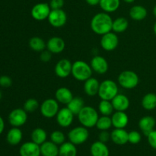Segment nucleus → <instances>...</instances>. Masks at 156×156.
I'll return each mask as SVG.
<instances>
[{
    "instance_id": "obj_1",
    "label": "nucleus",
    "mask_w": 156,
    "mask_h": 156,
    "mask_svg": "<svg viewBox=\"0 0 156 156\" xmlns=\"http://www.w3.org/2000/svg\"><path fill=\"white\" fill-rule=\"evenodd\" d=\"M113 19L107 12H99L93 16L91 21V28L94 33L104 35L112 31Z\"/></svg>"
},
{
    "instance_id": "obj_2",
    "label": "nucleus",
    "mask_w": 156,
    "mask_h": 156,
    "mask_svg": "<svg viewBox=\"0 0 156 156\" xmlns=\"http://www.w3.org/2000/svg\"><path fill=\"white\" fill-rule=\"evenodd\" d=\"M81 125L86 128H93L96 126L99 118L97 110L91 106H85L78 114Z\"/></svg>"
},
{
    "instance_id": "obj_3",
    "label": "nucleus",
    "mask_w": 156,
    "mask_h": 156,
    "mask_svg": "<svg viewBox=\"0 0 156 156\" xmlns=\"http://www.w3.org/2000/svg\"><path fill=\"white\" fill-rule=\"evenodd\" d=\"M92 69L89 64L82 60H77L73 63L72 75L79 82H85L92 76Z\"/></svg>"
},
{
    "instance_id": "obj_4",
    "label": "nucleus",
    "mask_w": 156,
    "mask_h": 156,
    "mask_svg": "<svg viewBox=\"0 0 156 156\" xmlns=\"http://www.w3.org/2000/svg\"><path fill=\"white\" fill-rule=\"evenodd\" d=\"M117 94H119V88L114 81L106 79L100 83L98 94L101 100L111 101Z\"/></svg>"
},
{
    "instance_id": "obj_5",
    "label": "nucleus",
    "mask_w": 156,
    "mask_h": 156,
    "mask_svg": "<svg viewBox=\"0 0 156 156\" xmlns=\"http://www.w3.org/2000/svg\"><path fill=\"white\" fill-rule=\"evenodd\" d=\"M118 83L125 89H133L140 82V78L136 73L132 70L121 72L118 76Z\"/></svg>"
},
{
    "instance_id": "obj_6",
    "label": "nucleus",
    "mask_w": 156,
    "mask_h": 156,
    "mask_svg": "<svg viewBox=\"0 0 156 156\" xmlns=\"http://www.w3.org/2000/svg\"><path fill=\"white\" fill-rule=\"evenodd\" d=\"M89 137L88 128L83 126L73 128L68 133L69 141L76 146L82 145L88 140Z\"/></svg>"
},
{
    "instance_id": "obj_7",
    "label": "nucleus",
    "mask_w": 156,
    "mask_h": 156,
    "mask_svg": "<svg viewBox=\"0 0 156 156\" xmlns=\"http://www.w3.org/2000/svg\"><path fill=\"white\" fill-rule=\"evenodd\" d=\"M59 102L54 98L46 99L40 106L41 114L46 118H53L56 117L59 111Z\"/></svg>"
},
{
    "instance_id": "obj_8",
    "label": "nucleus",
    "mask_w": 156,
    "mask_h": 156,
    "mask_svg": "<svg viewBox=\"0 0 156 156\" xmlns=\"http://www.w3.org/2000/svg\"><path fill=\"white\" fill-rule=\"evenodd\" d=\"M51 9L48 3L40 2L32 7L30 11L31 17L36 21H44L48 18Z\"/></svg>"
},
{
    "instance_id": "obj_9",
    "label": "nucleus",
    "mask_w": 156,
    "mask_h": 156,
    "mask_svg": "<svg viewBox=\"0 0 156 156\" xmlns=\"http://www.w3.org/2000/svg\"><path fill=\"white\" fill-rule=\"evenodd\" d=\"M27 120V113L24 108H15L9 115V122L14 127H20L26 123Z\"/></svg>"
},
{
    "instance_id": "obj_10",
    "label": "nucleus",
    "mask_w": 156,
    "mask_h": 156,
    "mask_svg": "<svg viewBox=\"0 0 156 156\" xmlns=\"http://www.w3.org/2000/svg\"><path fill=\"white\" fill-rule=\"evenodd\" d=\"M48 21L53 27H62L66 24L67 15L65 11L61 9H51L48 17Z\"/></svg>"
},
{
    "instance_id": "obj_11",
    "label": "nucleus",
    "mask_w": 156,
    "mask_h": 156,
    "mask_svg": "<svg viewBox=\"0 0 156 156\" xmlns=\"http://www.w3.org/2000/svg\"><path fill=\"white\" fill-rule=\"evenodd\" d=\"M101 47L106 51H113L119 44V38L116 33L111 31L102 35L100 41Z\"/></svg>"
},
{
    "instance_id": "obj_12",
    "label": "nucleus",
    "mask_w": 156,
    "mask_h": 156,
    "mask_svg": "<svg viewBox=\"0 0 156 156\" xmlns=\"http://www.w3.org/2000/svg\"><path fill=\"white\" fill-rule=\"evenodd\" d=\"M74 114L68 108H62L59 109L56 116V122L61 127L66 128L71 126L74 120Z\"/></svg>"
},
{
    "instance_id": "obj_13",
    "label": "nucleus",
    "mask_w": 156,
    "mask_h": 156,
    "mask_svg": "<svg viewBox=\"0 0 156 156\" xmlns=\"http://www.w3.org/2000/svg\"><path fill=\"white\" fill-rule=\"evenodd\" d=\"M73 63L68 59H62L58 61L54 68L56 76L61 79H65L72 74Z\"/></svg>"
},
{
    "instance_id": "obj_14",
    "label": "nucleus",
    "mask_w": 156,
    "mask_h": 156,
    "mask_svg": "<svg viewBox=\"0 0 156 156\" xmlns=\"http://www.w3.org/2000/svg\"><path fill=\"white\" fill-rule=\"evenodd\" d=\"M90 66L93 71L100 75L105 74L109 69V65L107 59L103 56L98 55L94 56L91 59Z\"/></svg>"
},
{
    "instance_id": "obj_15",
    "label": "nucleus",
    "mask_w": 156,
    "mask_h": 156,
    "mask_svg": "<svg viewBox=\"0 0 156 156\" xmlns=\"http://www.w3.org/2000/svg\"><path fill=\"white\" fill-rule=\"evenodd\" d=\"M21 156H41V146L33 141L23 143L19 149Z\"/></svg>"
},
{
    "instance_id": "obj_16",
    "label": "nucleus",
    "mask_w": 156,
    "mask_h": 156,
    "mask_svg": "<svg viewBox=\"0 0 156 156\" xmlns=\"http://www.w3.org/2000/svg\"><path fill=\"white\" fill-rule=\"evenodd\" d=\"M65 47V41L59 37H50L47 42V49L53 54H58V53H62Z\"/></svg>"
},
{
    "instance_id": "obj_17",
    "label": "nucleus",
    "mask_w": 156,
    "mask_h": 156,
    "mask_svg": "<svg viewBox=\"0 0 156 156\" xmlns=\"http://www.w3.org/2000/svg\"><path fill=\"white\" fill-rule=\"evenodd\" d=\"M111 140L118 146H123L128 143V132L125 129L115 128L111 133Z\"/></svg>"
},
{
    "instance_id": "obj_18",
    "label": "nucleus",
    "mask_w": 156,
    "mask_h": 156,
    "mask_svg": "<svg viewBox=\"0 0 156 156\" xmlns=\"http://www.w3.org/2000/svg\"><path fill=\"white\" fill-rule=\"evenodd\" d=\"M155 119L152 116H145L143 117L139 121V127L145 136H147L152 130L155 126Z\"/></svg>"
},
{
    "instance_id": "obj_19",
    "label": "nucleus",
    "mask_w": 156,
    "mask_h": 156,
    "mask_svg": "<svg viewBox=\"0 0 156 156\" xmlns=\"http://www.w3.org/2000/svg\"><path fill=\"white\" fill-rule=\"evenodd\" d=\"M112 125L114 128L125 129L129 123V117L125 111H116L111 116Z\"/></svg>"
},
{
    "instance_id": "obj_20",
    "label": "nucleus",
    "mask_w": 156,
    "mask_h": 156,
    "mask_svg": "<svg viewBox=\"0 0 156 156\" xmlns=\"http://www.w3.org/2000/svg\"><path fill=\"white\" fill-rule=\"evenodd\" d=\"M111 102L114 106V111H126L130 105L127 96L123 94H117L111 100Z\"/></svg>"
},
{
    "instance_id": "obj_21",
    "label": "nucleus",
    "mask_w": 156,
    "mask_h": 156,
    "mask_svg": "<svg viewBox=\"0 0 156 156\" xmlns=\"http://www.w3.org/2000/svg\"><path fill=\"white\" fill-rule=\"evenodd\" d=\"M73 97L74 96L71 90L66 87H60L55 92V99L62 105H68Z\"/></svg>"
},
{
    "instance_id": "obj_22",
    "label": "nucleus",
    "mask_w": 156,
    "mask_h": 156,
    "mask_svg": "<svg viewBox=\"0 0 156 156\" xmlns=\"http://www.w3.org/2000/svg\"><path fill=\"white\" fill-rule=\"evenodd\" d=\"M100 82L95 78H89L85 81L84 84V91L85 94L90 97H94L98 94Z\"/></svg>"
},
{
    "instance_id": "obj_23",
    "label": "nucleus",
    "mask_w": 156,
    "mask_h": 156,
    "mask_svg": "<svg viewBox=\"0 0 156 156\" xmlns=\"http://www.w3.org/2000/svg\"><path fill=\"white\" fill-rule=\"evenodd\" d=\"M91 156H109L110 151L106 143L101 141H95L90 147Z\"/></svg>"
},
{
    "instance_id": "obj_24",
    "label": "nucleus",
    "mask_w": 156,
    "mask_h": 156,
    "mask_svg": "<svg viewBox=\"0 0 156 156\" xmlns=\"http://www.w3.org/2000/svg\"><path fill=\"white\" fill-rule=\"evenodd\" d=\"M23 138L22 131L19 127H12L8 132L6 140L12 146H17L21 142Z\"/></svg>"
},
{
    "instance_id": "obj_25",
    "label": "nucleus",
    "mask_w": 156,
    "mask_h": 156,
    "mask_svg": "<svg viewBox=\"0 0 156 156\" xmlns=\"http://www.w3.org/2000/svg\"><path fill=\"white\" fill-rule=\"evenodd\" d=\"M59 147L52 141H46L41 145V154L42 156H58Z\"/></svg>"
},
{
    "instance_id": "obj_26",
    "label": "nucleus",
    "mask_w": 156,
    "mask_h": 156,
    "mask_svg": "<svg viewBox=\"0 0 156 156\" xmlns=\"http://www.w3.org/2000/svg\"><path fill=\"white\" fill-rule=\"evenodd\" d=\"M147 9L143 5H136L131 7L129 9V15L131 19L134 21H143L147 16Z\"/></svg>"
},
{
    "instance_id": "obj_27",
    "label": "nucleus",
    "mask_w": 156,
    "mask_h": 156,
    "mask_svg": "<svg viewBox=\"0 0 156 156\" xmlns=\"http://www.w3.org/2000/svg\"><path fill=\"white\" fill-rule=\"evenodd\" d=\"M99 5L103 12L112 13L120 8V0H101Z\"/></svg>"
},
{
    "instance_id": "obj_28",
    "label": "nucleus",
    "mask_w": 156,
    "mask_h": 156,
    "mask_svg": "<svg viewBox=\"0 0 156 156\" xmlns=\"http://www.w3.org/2000/svg\"><path fill=\"white\" fill-rule=\"evenodd\" d=\"M77 149L76 146L71 142H65L59 147V155L58 156H76Z\"/></svg>"
},
{
    "instance_id": "obj_29",
    "label": "nucleus",
    "mask_w": 156,
    "mask_h": 156,
    "mask_svg": "<svg viewBox=\"0 0 156 156\" xmlns=\"http://www.w3.org/2000/svg\"><path fill=\"white\" fill-rule=\"evenodd\" d=\"M85 106V101L80 97H73V98L67 105V108L75 116H78Z\"/></svg>"
},
{
    "instance_id": "obj_30",
    "label": "nucleus",
    "mask_w": 156,
    "mask_h": 156,
    "mask_svg": "<svg viewBox=\"0 0 156 156\" xmlns=\"http://www.w3.org/2000/svg\"><path fill=\"white\" fill-rule=\"evenodd\" d=\"M129 26L128 20L124 17H119L113 20L112 31L114 33H123L126 31Z\"/></svg>"
},
{
    "instance_id": "obj_31",
    "label": "nucleus",
    "mask_w": 156,
    "mask_h": 156,
    "mask_svg": "<svg viewBox=\"0 0 156 156\" xmlns=\"http://www.w3.org/2000/svg\"><path fill=\"white\" fill-rule=\"evenodd\" d=\"M30 137H31V141L41 146V145H42L43 143L47 141V133L44 129L41 127H37L35 128L32 131Z\"/></svg>"
},
{
    "instance_id": "obj_32",
    "label": "nucleus",
    "mask_w": 156,
    "mask_h": 156,
    "mask_svg": "<svg viewBox=\"0 0 156 156\" xmlns=\"http://www.w3.org/2000/svg\"><path fill=\"white\" fill-rule=\"evenodd\" d=\"M142 106L146 111H152L156 108V94L148 93L142 99Z\"/></svg>"
},
{
    "instance_id": "obj_33",
    "label": "nucleus",
    "mask_w": 156,
    "mask_h": 156,
    "mask_svg": "<svg viewBox=\"0 0 156 156\" xmlns=\"http://www.w3.org/2000/svg\"><path fill=\"white\" fill-rule=\"evenodd\" d=\"M29 47L35 52H42L47 48V43L39 37H33L29 40Z\"/></svg>"
},
{
    "instance_id": "obj_34",
    "label": "nucleus",
    "mask_w": 156,
    "mask_h": 156,
    "mask_svg": "<svg viewBox=\"0 0 156 156\" xmlns=\"http://www.w3.org/2000/svg\"><path fill=\"white\" fill-rule=\"evenodd\" d=\"M98 111L103 116H111L114 114V108L111 101L101 100L98 105Z\"/></svg>"
},
{
    "instance_id": "obj_35",
    "label": "nucleus",
    "mask_w": 156,
    "mask_h": 156,
    "mask_svg": "<svg viewBox=\"0 0 156 156\" xmlns=\"http://www.w3.org/2000/svg\"><path fill=\"white\" fill-rule=\"evenodd\" d=\"M112 120L110 116H103L100 117L96 123V127L100 131L102 130H108L112 126Z\"/></svg>"
},
{
    "instance_id": "obj_36",
    "label": "nucleus",
    "mask_w": 156,
    "mask_h": 156,
    "mask_svg": "<svg viewBox=\"0 0 156 156\" xmlns=\"http://www.w3.org/2000/svg\"><path fill=\"white\" fill-rule=\"evenodd\" d=\"M50 141L54 143L55 144L60 146L62 143L66 142V136L62 131L60 130H55L53 131L50 134Z\"/></svg>"
},
{
    "instance_id": "obj_37",
    "label": "nucleus",
    "mask_w": 156,
    "mask_h": 156,
    "mask_svg": "<svg viewBox=\"0 0 156 156\" xmlns=\"http://www.w3.org/2000/svg\"><path fill=\"white\" fill-rule=\"evenodd\" d=\"M23 108L27 113H33L40 108L39 102L35 98H29L24 102Z\"/></svg>"
},
{
    "instance_id": "obj_38",
    "label": "nucleus",
    "mask_w": 156,
    "mask_h": 156,
    "mask_svg": "<svg viewBox=\"0 0 156 156\" xmlns=\"http://www.w3.org/2000/svg\"><path fill=\"white\" fill-rule=\"evenodd\" d=\"M142 136L139 131L132 130L128 133V143L133 145H136L140 143Z\"/></svg>"
},
{
    "instance_id": "obj_39",
    "label": "nucleus",
    "mask_w": 156,
    "mask_h": 156,
    "mask_svg": "<svg viewBox=\"0 0 156 156\" xmlns=\"http://www.w3.org/2000/svg\"><path fill=\"white\" fill-rule=\"evenodd\" d=\"M148 143H149V146L152 148V149L156 150V130L154 129L152 130L149 135L147 136Z\"/></svg>"
},
{
    "instance_id": "obj_40",
    "label": "nucleus",
    "mask_w": 156,
    "mask_h": 156,
    "mask_svg": "<svg viewBox=\"0 0 156 156\" xmlns=\"http://www.w3.org/2000/svg\"><path fill=\"white\" fill-rule=\"evenodd\" d=\"M12 85V80L9 76H0V85L3 88H9Z\"/></svg>"
},
{
    "instance_id": "obj_41",
    "label": "nucleus",
    "mask_w": 156,
    "mask_h": 156,
    "mask_svg": "<svg viewBox=\"0 0 156 156\" xmlns=\"http://www.w3.org/2000/svg\"><path fill=\"white\" fill-rule=\"evenodd\" d=\"M99 141L102 142V143H108L110 140H111V133L108 132V130H102L98 135Z\"/></svg>"
},
{
    "instance_id": "obj_42",
    "label": "nucleus",
    "mask_w": 156,
    "mask_h": 156,
    "mask_svg": "<svg viewBox=\"0 0 156 156\" xmlns=\"http://www.w3.org/2000/svg\"><path fill=\"white\" fill-rule=\"evenodd\" d=\"M49 5L51 9H61L64 5V0H50Z\"/></svg>"
},
{
    "instance_id": "obj_43",
    "label": "nucleus",
    "mask_w": 156,
    "mask_h": 156,
    "mask_svg": "<svg viewBox=\"0 0 156 156\" xmlns=\"http://www.w3.org/2000/svg\"><path fill=\"white\" fill-rule=\"evenodd\" d=\"M52 54H53V53H50L48 50H44V51L41 52V54H40V59H41L42 62H49V61H50V59H51Z\"/></svg>"
},
{
    "instance_id": "obj_44",
    "label": "nucleus",
    "mask_w": 156,
    "mask_h": 156,
    "mask_svg": "<svg viewBox=\"0 0 156 156\" xmlns=\"http://www.w3.org/2000/svg\"><path fill=\"white\" fill-rule=\"evenodd\" d=\"M101 0H85L86 3L91 6H96L99 5Z\"/></svg>"
},
{
    "instance_id": "obj_45",
    "label": "nucleus",
    "mask_w": 156,
    "mask_h": 156,
    "mask_svg": "<svg viewBox=\"0 0 156 156\" xmlns=\"http://www.w3.org/2000/svg\"><path fill=\"white\" fill-rule=\"evenodd\" d=\"M5 129V122L4 120L2 119V117L0 116V135L3 133Z\"/></svg>"
},
{
    "instance_id": "obj_46",
    "label": "nucleus",
    "mask_w": 156,
    "mask_h": 156,
    "mask_svg": "<svg viewBox=\"0 0 156 156\" xmlns=\"http://www.w3.org/2000/svg\"><path fill=\"white\" fill-rule=\"evenodd\" d=\"M123 1L124 2L129 3V4H130V3H133V2H135L136 0H123Z\"/></svg>"
},
{
    "instance_id": "obj_47",
    "label": "nucleus",
    "mask_w": 156,
    "mask_h": 156,
    "mask_svg": "<svg viewBox=\"0 0 156 156\" xmlns=\"http://www.w3.org/2000/svg\"><path fill=\"white\" fill-rule=\"evenodd\" d=\"M152 12H153V15H154V16L156 18V5L155 6H154V8H153V10H152Z\"/></svg>"
},
{
    "instance_id": "obj_48",
    "label": "nucleus",
    "mask_w": 156,
    "mask_h": 156,
    "mask_svg": "<svg viewBox=\"0 0 156 156\" xmlns=\"http://www.w3.org/2000/svg\"><path fill=\"white\" fill-rule=\"evenodd\" d=\"M153 30H154V33H155V34L156 35V21H155V24H154V27H153Z\"/></svg>"
},
{
    "instance_id": "obj_49",
    "label": "nucleus",
    "mask_w": 156,
    "mask_h": 156,
    "mask_svg": "<svg viewBox=\"0 0 156 156\" xmlns=\"http://www.w3.org/2000/svg\"><path fill=\"white\" fill-rule=\"evenodd\" d=\"M2 94L1 91H0V100H1V98H2Z\"/></svg>"
}]
</instances>
